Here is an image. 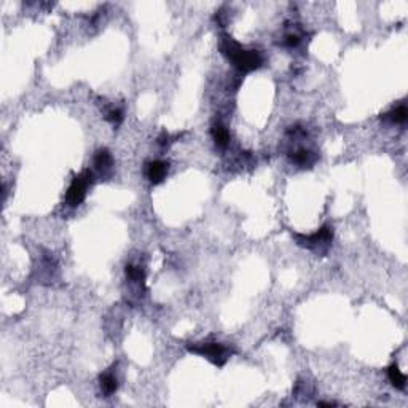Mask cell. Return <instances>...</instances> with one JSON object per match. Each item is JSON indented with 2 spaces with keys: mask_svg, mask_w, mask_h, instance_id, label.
I'll return each mask as SVG.
<instances>
[{
  "mask_svg": "<svg viewBox=\"0 0 408 408\" xmlns=\"http://www.w3.org/2000/svg\"><path fill=\"white\" fill-rule=\"evenodd\" d=\"M220 50H222L223 55L231 61L234 67L241 72H252V70L258 69L263 62L258 51L244 50L241 45L233 42L228 37L223 38V42L220 43Z\"/></svg>",
  "mask_w": 408,
  "mask_h": 408,
  "instance_id": "6da1fadb",
  "label": "cell"
},
{
  "mask_svg": "<svg viewBox=\"0 0 408 408\" xmlns=\"http://www.w3.org/2000/svg\"><path fill=\"white\" fill-rule=\"evenodd\" d=\"M91 182H93V173H91V171H83L82 174H78L72 180L70 187L67 190V195H65V201H67L69 206L75 207L85 200L86 190L91 185Z\"/></svg>",
  "mask_w": 408,
  "mask_h": 408,
  "instance_id": "7a4b0ae2",
  "label": "cell"
},
{
  "mask_svg": "<svg viewBox=\"0 0 408 408\" xmlns=\"http://www.w3.org/2000/svg\"><path fill=\"white\" fill-rule=\"evenodd\" d=\"M188 351L193 354H200L209 359L212 364L222 367L228 359V351L225 346H222L219 343H193L188 345Z\"/></svg>",
  "mask_w": 408,
  "mask_h": 408,
  "instance_id": "3957f363",
  "label": "cell"
},
{
  "mask_svg": "<svg viewBox=\"0 0 408 408\" xmlns=\"http://www.w3.org/2000/svg\"><path fill=\"white\" fill-rule=\"evenodd\" d=\"M297 238V244L303 246L308 249H313V251H318V247L321 249L322 246L328 247L333 241V231L330 227H322L321 230H318L314 234H295Z\"/></svg>",
  "mask_w": 408,
  "mask_h": 408,
  "instance_id": "277c9868",
  "label": "cell"
},
{
  "mask_svg": "<svg viewBox=\"0 0 408 408\" xmlns=\"http://www.w3.org/2000/svg\"><path fill=\"white\" fill-rule=\"evenodd\" d=\"M146 174H147V179L152 183H155V185H156V183H161L164 180L166 174H167V163L160 161V160L147 163Z\"/></svg>",
  "mask_w": 408,
  "mask_h": 408,
  "instance_id": "5b68a950",
  "label": "cell"
},
{
  "mask_svg": "<svg viewBox=\"0 0 408 408\" xmlns=\"http://www.w3.org/2000/svg\"><path fill=\"white\" fill-rule=\"evenodd\" d=\"M210 134H212V139L214 142L217 143L219 147L222 149H225L228 143H230V133H228V129L220 125V123H215L212 126V129H210Z\"/></svg>",
  "mask_w": 408,
  "mask_h": 408,
  "instance_id": "8992f818",
  "label": "cell"
},
{
  "mask_svg": "<svg viewBox=\"0 0 408 408\" xmlns=\"http://www.w3.org/2000/svg\"><path fill=\"white\" fill-rule=\"evenodd\" d=\"M388 376H389V381L392 383L394 388H397V389H405V386H406V376L400 372V368H399L396 364L389 367Z\"/></svg>",
  "mask_w": 408,
  "mask_h": 408,
  "instance_id": "52a82bcc",
  "label": "cell"
},
{
  "mask_svg": "<svg viewBox=\"0 0 408 408\" xmlns=\"http://www.w3.org/2000/svg\"><path fill=\"white\" fill-rule=\"evenodd\" d=\"M94 166L99 171H107L112 166V155L107 149H99L94 155Z\"/></svg>",
  "mask_w": 408,
  "mask_h": 408,
  "instance_id": "ba28073f",
  "label": "cell"
},
{
  "mask_svg": "<svg viewBox=\"0 0 408 408\" xmlns=\"http://www.w3.org/2000/svg\"><path fill=\"white\" fill-rule=\"evenodd\" d=\"M101 388H102V391L107 394V396H110V394H113L115 391H116V388H118V381H116V378H115V375L113 373H104V375H101Z\"/></svg>",
  "mask_w": 408,
  "mask_h": 408,
  "instance_id": "9c48e42d",
  "label": "cell"
},
{
  "mask_svg": "<svg viewBox=\"0 0 408 408\" xmlns=\"http://www.w3.org/2000/svg\"><path fill=\"white\" fill-rule=\"evenodd\" d=\"M291 160L292 163L295 164H300V166H305V164H309L313 160H311V152L306 150V149H298L295 152H292L291 155Z\"/></svg>",
  "mask_w": 408,
  "mask_h": 408,
  "instance_id": "30bf717a",
  "label": "cell"
},
{
  "mask_svg": "<svg viewBox=\"0 0 408 408\" xmlns=\"http://www.w3.org/2000/svg\"><path fill=\"white\" fill-rule=\"evenodd\" d=\"M126 276L128 278L133 281V282H137V284H143V281H146V273H143V270L140 267H134V265H128L126 267Z\"/></svg>",
  "mask_w": 408,
  "mask_h": 408,
  "instance_id": "8fae6325",
  "label": "cell"
},
{
  "mask_svg": "<svg viewBox=\"0 0 408 408\" xmlns=\"http://www.w3.org/2000/svg\"><path fill=\"white\" fill-rule=\"evenodd\" d=\"M392 123H405L406 122V116H408V110L405 105H399L394 110H391L388 115H386Z\"/></svg>",
  "mask_w": 408,
  "mask_h": 408,
  "instance_id": "7c38bea8",
  "label": "cell"
},
{
  "mask_svg": "<svg viewBox=\"0 0 408 408\" xmlns=\"http://www.w3.org/2000/svg\"><path fill=\"white\" fill-rule=\"evenodd\" d=\"M107 120L113 125V126H118L120 125L122 122H123V112L120 110V109H113V110H110L109 113H107Z\"/></svg>",
  "mask_w": 408,
  "mask_h": 408,
  "instance_id": "4fadbf2b",
  "label": "cell"
},
{
  "mask_svg": "<svg viewBox=\"0 0 408 408\" xmlns=\"http://www.w3.org/2000/svg\"><path fill=\"white\" fill-rule=\"evenodd\" d=\"M298 42H300V37L298 35H295V34H291V35H287L285 37V45L287 46H297L298 45Z\"/></svg>",
  "mask_w": 408,
  "mask_h": 408,
  "instance_id": "5bb4252c",
  "label": "cell"
},
{
  "mask_svg": "<svg viewBox=\"0 0 408 408\" xmlns=\"http://www.w3.org/2000/svg\"><path fill=\"white\" fill-rule=\"evenodd\" d=\"M337 405L335 402H318V406H333Z\"/></svg>",
  "mask_w": 408,
  "mask_h": 408,
  "instance_id": "9a60e30c",
  "label": "cell"
}]
</instances>
